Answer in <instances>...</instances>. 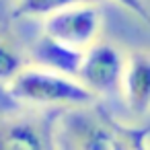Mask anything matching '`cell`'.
<instances>
[{"instance_id": "1", "label": "cell", "mask_w": 150, "mask_h": 150, "mask_svg": "<svg viewBox=\"0 0 150 150\" xmlns=\"http://www.w3.org/2000/svg\"><path fill=\"white\" fill-rule=\"evenodd\" d=\"M150 125H129L99 103L56 113V150H150Z\"/></svg>"}, {"instance_id": "2", "label": "cell", "mask_w": 150, "mask_h": 150, "mask_svg": "<svg viewBox=\"0 0 150 150\" xmlns=\"http://www.w3.org/2000/svg\"><path fill=\"white\" fill-rule=\"evenodd\" d=\"M6 95L11 103L19 109L31 111H70V109H84L99 103V99L88 93L76 78L27 64L8 84Z\"/></svg>"}, {"instance_id": "3", "label": "cell", "mask_w": 150, "mask_h": 150, "mask_svg": "<svg viewBox=\"0 0 150 150\" xmlns=\"http://www.w3.org/2000/svg\"><path fill=\"white\" fill-rule=\"evenodd\" d=\"M103 29V13L99 2H86L70 6L43 21L41 35L50 41L84 54L91 45L99 41Z\"/></svg>"}, {"instance_id": "4", "label": "cell", "mask_w": 150, "mask_h": 150, "mask_svg": "<svg viewBox=\"0 0 150 150\" xmlns=\"http://www.w3.org/2000/svg\"><path fill=\"white\" fill-rule=\"evenodd\" d=\"M56 115L31 109L0 111V150H56Z\"/></svg>"}, {"instance_id": "5", "label": "cell", "mask_w": 150, "mask_h": 150, "mask_svg": "<svg viewBox=\"0 0 150 150\" xmlns=\"http://www.w3.org/2000/svg\"><path fill=\"white\" fill-rule=\"evenodd\" d=\"M123 66H125L123 50L107 41H97L82 54L76 80L97 99L119 95Z\"/></svg>"}, {"instance_id": "6", "label": "cell", "mask_w": 150, "mask_h": 150, "mask_svg": "<svg viewBox=\"0 0 150 150\" xmlns=\"http://www.w3.org/2000/svg\"><path fill=\"white\" fill-rule=\"evenodd\" d=\"M119 97L132 115L146 117L150 113V52L148 50L125 52Z\"/></svg>"}, {"instance_id": "7", "label": "cell", "mask_w": 150, "mask_h": 150, "mask_svg": "<svg viewBox=\"0 0 150 150\" xmlns=\"http://www.w3.org/2000/svg\"><path fill=\"white\" fill-rule=\"evenodd\" d=\"M80 60H82L80 52L62 47V45L50 41L47 37L39 35V39L33 45L29 64H35V66H41V68H47V70H54V72H60V74L76 78Z\"/></svg>"}, {"instance_id": "8", "label": "cell", "mask_w": 150, "mask_h": 150, "mask_svg": "<svg viewBox=\"0 0 150 150\" xmlns=\"http://www.w3.org/2000/svg\"><path fill=\"white\" fill-rule=\"evenodd\" d=\"M99 2V0H11L8 11L15 19H39L45 21L70 6Z\"/></svg>"}, {"instance_id": "9", "label": "cell", "mask_w": 150, "mask_h": 150, "mask_svg": "<svg viewBox=\"0 0 150 150\" xmlns=\"http://www.w3.org/2000/svg\"><path fill=\"white\" fill-rule=\"evenodd\" d=\"M29 64L23 47L17 45L11 37L0 33V86L6 88V84Z\"/></svg>"}, {"instance_id": "10", "label": "cell", "mask_w": 150, "mask_h": 150, "mask_svg": "<svg viewBox=\"0 0 150 150\" xmlns=\"http://www.w3.org/2000/svg\"><path fill=\"white\" fill-rule=\"evenodd\" d=\"M111 2L119 4L121 8H125L127 13H132L134 17H138L144 25L150 27V8L146 4V0H111Z\"/></svg>"}, {"instance_id": "11", "label": "cell", "mask_w": 150, "mask_h": 150, "mask_svg": "<svg viewBox=\"0 0 150 150\" xmlns=\"http://www.w3.org/2000/svg\"><path fill=\"white\" fill-rule=\"evenodd\" d=\"M0 101H4V103H6L8 107H15V105L11 103V99H8V95H6V91H4L2 86H0Z\"/></svg>"}, {"instance_id": "12", "label": "cell", "mask_w": 150, "mask_h": 150, "mask_svg": "<svg viewBox=\"0 0 150 150\" xmlns=\"http://www.w3.org/2000/svg\"><path fill=\"white\" fill-rule=\"evenodd\" d=\"M2 2H4V0H0V4H2ZM8 4H11V0H8Z\"/></svg>"}]
</instances>
